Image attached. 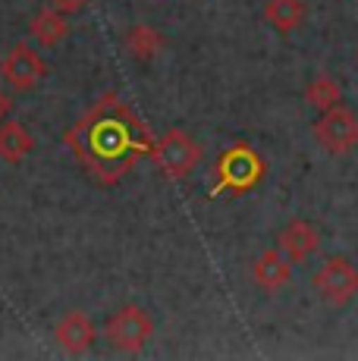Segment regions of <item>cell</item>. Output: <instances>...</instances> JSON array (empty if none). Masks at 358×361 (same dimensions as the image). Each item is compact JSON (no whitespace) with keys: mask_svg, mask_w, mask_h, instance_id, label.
Returning a JSON list of instances; mask_svg holds the SVG:
<instances>
[{"mask_svg":"<svg viewBox=\"0 0 358 361\" xmlns=\"http://www.w3.org/2000/svg\"><path fill=\"white\" fill-rule=\"evenodd\" d=\"M63 142L94 183L116 185L139 157H151L157 138L120 94L104 92L63 132Z\"/></svg>","mask_w":358,"mask_h":361,"instance_id":"6da1fadb","label":"cell"},{"mask_svg":"<svg viewBox=\"0 0 358 361\" xmlns=\"http://www.w3.org/2000/svg\"><path fill=\"white\" fill-rule=\"evenodd\" d=\"M264 179V161L261 154L252 148V145L239 142L233 148H226L223 154L217 157V179L211 195H220V192H249Z\"/></svg>","mask_w":358,"mask_h":361,"instance_id":"7a4b0ae2","label":"cell"},{"mask_svg":"<svg viewBox=\"0 0 358 361\" xmlns=\"http://www.w3.org/2000/svg\"><path fill=\"white\" fill-rule=\"evenodd\" d=\"M151 161L157 164V170L167 179H183L202 161V148L185 129H170L154 142Z\"/></svg>","mask_w":358,"mask_h":361,"instance_id":"3957f363","label":"cell"},{"mask_svg":"<svg viewBox=\"0 0 358 361\" xmlns=\"http://www.w3.org/2000/svg\"><path fill=\"white\" fill-rule=\"evenodd\" d=\"M311 132L321 148L333 157H342L358 148V116L346 104H333V107L323 110L318 123L311 126Z\"/></svg>","mask_w":358,"mask_h":361,"instance_id":"277c9868","label":"cell"},{"mask_svg":"<svg viewBox=\"0 0 358 361\" xmlns=\"http://www.w3.org/2000/svg\"><path fill=\"white\" fill-rule=\"evenodd\" d=\"M104 333L113 349L135 355V352H142L144 345H148L151 333H154V321H151V314L144 308H139V305H123V308H116L113 314H110Z\"/></svg>","mask_w":358,"mask_h":361,"instance_id":"5b68a950","label":"cell"},{"mask_svg":"<svg viewBox=\"0 0 358 361\" xmlns=\"http://www.w3.org/2000/svg\"><path fill=\"white\" fill-rule=\"evenodd\" d=\"M314 293H318L327 305L342 308L358 295V267L349 258H327L314 274Z\"/></svg>","mask_w":358,"mask_h":361,"instance_id":"8992f818","label":"cell"},{"mask_svg":"<svg viewBox=\"0 0 358 361\" xmlns=\"http://www.w3.org/2000/svg\"><path fill=\"white\" fill-rule=\"evenodd\" d=\"M0 73H4V79L10 82L16 92H35L41 85V79L47 75V63L35 47L19 41V44H13L10 51H6V57L0 60Z\"/></svg>","mask_w":358,"mask_h":361,"instance_id":"52a82bcc","label":"cell"},{"mask_svg":"<svg viewBox=\"0 0 358 361\" xmlns=\"http://www.w3.org/2000/svg\"><path fill=\"white\" fill-rule=\"evenodd\" d=\"M318 245H321L318 226L308 224V220H302V217L289 220L283 230L277 233V248H280V252H283L292 264L308 261L314 252H318Z\"/></svg>","mask_w":358,"mask_h":361,"instance_id":"ba28073f","label":"cell"},{"mask_svg":"<svg viewBox=\"0 0 358 361\" xmlns=\"http://www.w3.org/2000/svg\"><path fill=\"white\" fill-rule=\"evenodd\" d=\"M54 339H57V345L66 355H82V352L92 349L94 327H92V321H88V314H82V311H66V314L60 317V324L54 327Z\"/></svg>","mask_w":358,"mask_h":361,"instance_id":"9c48e42d","label":"cell"},{"mask_svg":"<svg viewBox=\"0 0 358 361\" xmlns=\"http://www.w3.org/2000/svg\"><path fill=\"white\" fill-rule=\"evenodd\" d=\"M289 276H292V261H289L280 248H267V252H261L252 264V280L258 283L264 293L283 289L289 283Z\"/></svg>","mask_w":358,"mask_h":361,"instance_id":"30bf717a","label":"cell"},{"mask_svg":"<svg viewBox=\"0 0 358 361\" xmlns=\"http://www.w3.org/2000/svg\"><path fill=\"white\" fill-rule=\"evenodd\" d=\"M66 32H70V23H66V16L60 10H54V6L51 10H38L29 23V35L41 47H57L60 41L66 38Z\"/></svg>","mask_w":358,"mask_h":361,"instance_id":"8fae6325","label":"cell"},{"mask_svg":"<svg viewBox=\"0 0 358 361\" xmlns=\"http://www.w3.org/2000/svg\"><path fill=\"white\" fill-rule=\"evenodd\" d=\"M305 4L302 0H267L264 4V19L271 29H277L280 35H292L305 23Z\"/></svg>","mask_w":358,"mask_h":361,"instance_id":"7c38bea8","label":"cell"},{"mask_svg":"<svg viewBox=\"0 0 358 361\" xmlns=\"http://www.w3.org/2000/svg\"><path fill=\"white\" fill-rule=\"evenodd\" d=\"M123 47H126V54L135 57L139 63H148L163 47V38H161V32L151 29V25H132V29L123 35Z\"/></svg>","mask_w":358,"mask_h":361,"instance_id":"4fadbf2b","label":"cell"},{"mask_svg":"<svg viewBox=\"0 0 358 361\" xmlns=\"http://www.w3.org/2000/svg\"><path fill=\"white\" fill-rule=\"evenodd\" d=\"M35 148V138L23 123H4L0 126V157L6 164H19L25 154H32Z\"/></svg>","mask_w":358,"mask_h":361,"instance_id":"5bb4252c","label":"cell"},{"mask_svg":"<svg viewBox=\"0 0 358 361\" xmlns=\"http://www.w3.org/2000/svg\"><path fill=\"white\" fill-rule=\"evenodd\" d=\"M340 98H342V88H340V82H336L333 75L321 73L305 85V101L311 104V107H318V110L333 107V104H340Z\"/></svg>","mask_w":358,"mask_h":361,"instance_id":"9a60e30c","label":"cell"},{"mask_svg":"<svg viewBox=\"0 0 358 361\" xmlns=\"http://www.w3.org/2000/svg\"><path fill=\"white\" fill-rule=\"evenodd\" d=\"M85 4H88V0H51V6H54V10H60L63 16H66V13H79Z\"/></svg>","mask_w":358,"mask_h":361,"instance_id":"2e32d148","label":"cell"},{"mask_svg":"<svg viewBox=\"0 0 358 361\" xmlns=\"http://www.w3.org/2000/svg\"><path fill=\"white\" fill-rule=\"evenodd\" d=\"M6 114H10V98H6V94L0 92V120H4Z\"/></svg>","mask_w":358,"mask_h":361,"instance_id":"e0dca14e","label":"cell"}]
</instances>
